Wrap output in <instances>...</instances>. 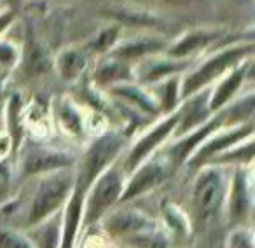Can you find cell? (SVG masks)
Segmentation results:
<instances>
[{
    "mask_svg": "<svg viewBox=\"0 0 255 248\" xmlns=\"http://www.w3.org/2000/svg\"><path fill=\"white\" fill-rule=\"evenodd\" d=\"M248 58H254V37L217 46V49L210 53L201 63L191 67L187 72L182 74V100L189 98L191 95L201 91V89L212 88L213 82H217L231 68L240 65L241 61L248 60Z\"/></svg>",
    "mask_w": 255,
    "mask_h": 248,
    "instance_id": "cell-1",
    "label": "cell"
},
{
    "mask_svg": "<svg viewBox=\"0 0 255 248\" xmlns=\"http://www.w3.org/2000/svg\"><path fill=\"white\" fill-rule=\"evenodd\" d=\"M128 142V135L117 131H105L88 145L79 161L74 175V187L88 192L91 184L121 156Z\"/></svg>",
    "mask_w": 255,
    "mask_h": 248,
    "instance_id": "cell-2",
    "label": "cell"
},
{
    "mask_svg": "<svg viewBox=\"0 0 255 248\" xmlns=\"http://www.w3.org/2000/svg\"><path fill=\"white\" fill-rule=\"evenodd\" d=\"M123 164H110L88 189V203L82 208V219L88 226L95 224L116 201H121L126 178Z\"/></svg>",
    "mask_w": 255,
    "mask_h": 248,
    "instance_id": "cell-3",
    "label": "cell"
},
{
    "mask_svg": "<svg viewBox=\"0 0 255 248\" xmlns=\"http://www.w3.org/2000/svg\"><path fill=\"white\" fill-rule=\"evenodd\" d=\"M74 189V175L68 170H60L54 173H47L44 180H40L35 196L32 199L28 212V222L32 226L40 224L49 219L58 206L72 194Z\"/></svg>",
    "mask_w": 255,
    "mask_h": 248,
    "instance_id": "cell-4",
    "label": "cell"
},
{
    "mask_svg": "<svg viewBox=\"0 0 255 248\" xmlns=\"http://www.w3.org/2000/svg\"><path fill=\"white\" fill-rule=\"evenodd\" d=\"M227 175L220 164H205L192 187V206L199 219L206 220L226 201Z\"/></svg>",
    "mask_w": 255,
    "mask_h": 248,
    "instance_id": "cell-5",
    "label": "cell"
},
{
    "mask_svg": "<svg viewBox=\"0 0 255 248\" xmlns=\"http://www.w3.org/2000/svg\"><path fill=\"white\" fill-rule=\"evenodd\" d=\"M178 123V109L171 114H166L157 124H154L152 128H149L129 149L126 154V159L123 163L124 171H133L136 166L147 161L150 156H154L157 149L166 142L170 136H173L175 128Z\"/></svg>",
    "mask_w": 255,
    "mask_h": 248,
    "instance_id": "cell-6",
    "label": "cell"
},
{
    "mask_svg": "<svg viewBox=\"0 0 255 248\" xmlns=\"http://www.w3.org/2000/svg\"><path fill=\"white\" fill-rule=\"evenodd\" d=\"M254 136V123H245L238 124V126H224V128L217 129L213 135H210L201 145L198 147L194 154L189 157V166L199 168L205 164L212 163L217 156L226 152L227 149L238 145V143L245 142V140Z\"/></svg>",
    "mask_w": 255,
    "mask_h": 248,
    "instance_id": "cell-7",
    "label": "cell"
},
{
    "mask_svg": "<svg viewBox=\"0 0 255 248\" xmlns=\"http://www.w3.org/2000/svg\"><path fill=\"white\" fill-rule=\"evenodd\" d=\"M226 28H219V26H196V28H189L184 33L177 37V39L170 40L164 54L177 60H191L196 54L203 53L208 49L210 46H219L227 35Z\"/></svg>",
    "mask_w": 255,
    "mask_h": 248,
    "instance_id": "cell-8",
    "label": "cell"
},
{
    "mask_svg": "<svg viewBox=\"0 0 255 248\" xmlns=\"http://www.w3.org/2000/svg\"><path fill=\"white\" fill-rule=\"evenodd\" d=\"M192 67L191 60H177L164 53L154 54V56L143 58L138 63L133 65V79L140 86H150L164 81L173 75H182Z\"/></svg>",
    "mask_w": 255,
    "mask_h": 248,
    "instance_id": "cell-9",
    "label": "cell"
},
{
    "mask_svg": "<svg viewBox=\"0 0 255 248\" xmlns=\"http://www.w3.org/2000/svg\"><path fill=\"white\" fill-rule=\"evenodd\" d=\"M170 168H171V164L166 157L150 156L149 159L143 161L140 166H136L135 170L131 171L133 177L124 185L121 201L135 199V198H138V196L145 194L150 189H154L156 185H159L161 182L166 178Z\"/></svg>",
    "mask_w": 255,
    "mask_h": 248,
    "instance_id": "cell-10",
    "label": "cell"
},
{
    "mask_svg": "<svg viewBox=\"0 0 255 248\" xmlns=\"http://www.w3.org/2000/svg\"><path fill=\"white\" fill-rule=\"evenodd\" d=\"M168 42L170 40L164 39L161 33H140V35L129 37V39H121L109 54L129 65H135L143 58L164 53Z\"/></svg>",
    "mask_w": 255,
    "mask_h": 248,
    "instance_id": "cell-11",
    "label": "cell"
},
{
    "mask_svg": "<svg viewBox=\"0 0 255 248\" xmlns=\"http://www.w3.org/2000/svg\"><path fill=\"white\" fill-rule=\"evenodd\" d=\"M252 67H254V58H248V60L241 61L240 65L231 68L226 75H222L215 82L213 88H210V98H208L210 112L212 114L219 112L227 103H231L236 98L240 89L243 88L245 81L250 77Z\"/></svg>",
    "mask_w": 255,
    "mask_h": 248,
    "instance_id": "cell-12",
    "label": "cell"
},
{
    "mask_svg": "<svg viewBox=\"0 0 255 248\" xmlns=\"http://www.w3.org/2000/svg\"><path fill=\"white\" fill-rule=\"evenodd\" d=\"M220 128H224V117L220 112H215L206 123H203L201 126H198V128L192 129V131L185 133L184 136H178L177 142L168 149L166 159L170 161V164H173V166H180V164L187 163L189 157L198 150V147L201 145L210 135H213V133Z\"/></svg>",
    "mask_w": 255,
    "mask_h": 248,
    "instance_id": "cell-13",
    "label": "cell"
},
{
    "mask_svg": "<svg viewBox=\"0 0 255 248\" xmlns=\"http://www.w3.org/2000/svg\"><path fill=\"white\" fill-rule=\"evenodd\" d=\"M74 163V156L67 150L53 149V147H33L23 156L21 170L25 177L47 175L60 170H68Z\"/></svg>",
    "mask_w": 255,
    "mask_h": 248,
    "instance_id": "cell-14",
    "label": "cell"
},
{
    "mask_svg": "<svg viewBox=\"0 0 255 248\" xmlns=\"http://www.w3.org/2000/svg\"><path fill=\"white\" fill-rule=\"evenodd\" d=\"M105 16L112 19V23H117L121 26H131V28L145 30V32L152 33H161L166 26V21L157 12H154L152 9L145 7V5H116V7L107 9Z\"/></svg>",
    "mask_w": 255,
    "mask_h": 248,
    "instance_id": "cell-15",
    "label": "cell"
},
{
    "mask_svg": "<svg viewBox=\"0 0 255 248\" xmlns=\"http://www.w3.org/2000/svg\"><path fill=\"white\" fill-rule=\"evenodd\" d=\"M208 98H210V88L201 89V91L194 93L189 98L182 100V103L178 105V123L175 128L173 136H184L185 133L192 131L198 126H201L203 123L210 119L213 116L210 112L208 107Z\"/></svg>",
    "mask_w": 255,
    "mask_h": 248,
    "instance_id": "cell-16",
    "label": "cell"
},
{
    "mask_svg": "<svg viewBox=\"0 0 255 248\" xmlns=\"http://www.w3.org/2000/svg\"><path fill=\"white\" fill-rule=\"evenodd\" d=\"M107 93H109L114 100H117L119 103L131 107L133 110H136V112H140L145 117L161 116L159 107H157L152 93H150L145 86H140L138 82H135V81L112 86V88L107 89Z\"/></svg>",
    "mask_w": 255,
    "mask_h": 248,
    "instance_id": "cell-17",
    "label": "cell"
},
{
    "mask_svg": "<svg viewBox=\"0 0 255 248\" xmlns=\"http://www.w3.org/2000/svg\"><path fill=\"white\" fill-rule=\"evenodd\" d=\"M91 53L86 46H67L53 58V67L65 82H75L86 72Z\"/></svg>",
    "mask_w": 255,
    "mask_h": 248,
    "instance_id": "cell-18",
    "label": "cell"
},
{
    "mask_svg": "<svg viewBox=\"0 0 255 248\" xmlns=\"http://www.w3.org/2000/svg\"><path fill=\"white\" fill-rule=\"evenodd\" d=\"M129 81H135L133 79V65L117 60L110 54H105L93 70V84L98 89H105V91L112 86Z\"/></svg>",
    "mask_w": 255,
    "mask_h": 248,
    "instance_id": "cell-19",
    "label": "cell"
},
{
    "mask_svg": "<svg viewBox=\"0 0 255 248\" xmlns=\"http://www.w3.org/2000/svg\"><path fill=\"white\" fill-rule=\"evenodd\" d=\"M250 173L245 166H236L229 191V215L234 222H243L250 212Z\"/></svg>",
    "mask_w": 255,
    "mask_h": 248,
    "instance_id": "cell-20",
    "label": "cell"
},
{
    "mask_svg": "<svg viewBox=\"0 0 255 248\" xmlns=\"http://www.w3.org/2000/svg\"><path fill=\"white\" fill-rule=\"evenodd\" d=\"M105 227L114 236H131L145 229H152V220L138 212H117L110 215Z\"/></svg>",
    "mask_w": 255,
    "mask_h": 248,
    "instance_id": "cell-21",
    "label": "cell"
},
{
    "mask_svg": "<svg viewBox=\"0 0 255 248\" xmlns=\"http://www.w3.org/2000/svg\"><path fill=\"white\" fill-rule=\"evenodd\" d=\"M84 196L86 192L81 189L74 187V192L70 194L67 206V213H65V224H63V234H61V241L58 248H74L75 234L81 226L82 220V208H84Z\"/></svg>",
    "mask_w": 255,
    "mask_h": 248,
    "instance_id": "cell-22",
    "label": "cell"
},
{
    "mask_svg": "<svg viewBox=\"0 0 255 248\" xmlns=\"http://www.w3.org/2000/svg\"><path fill=\"white\" fill-rule=\"evenodd\" d=\"M23 58H25V68L30 75L44 74L53 67V58H51L49 51L33 35L32 26L26 28V47Z\"/></svg>",
    "mask_w": 255,
    "mask_h": 248,
    "instance_id": "cell-23",
    "label": "cell"
},
{
    "mask_svg": "<svg viewBox=\"0 0 255 248\" xmlns=\"http://www.w3.org/2000/svg\"><path fill=\"white\" fill-rule=\"evenodd\" d=\"M180 81H182V75H173V77H168V79H164V81L147 88L152 93L161 114L175 112V110L178 109V105L182 103Z\"/></svg>",
    "mask_w": 255,
    "mask_h": 248,
    "instance_id": "cell-24",
    "label": "cell"
},
{
    "mask_svg": "<svg viewBox=\"0 0 255 248\" xmlns=\"http://www.w3.org/2000/svg\"><path fill=\"white\" fill-rule=\"evenodd\" d=\"M254 110H255V95L247 93L238 100L227 103L222 110H219L224 117V126H238V124L254 123Z\"/></svg>",
    "mask_w": 255,
    "mask_h": 248,
    "instance_id": "cell-25",
    "label": "cell"
},
{
    "mask_svg": "<svg viewBox=\"0 0 255 248\" xmlns=\"http://www.w3.org/2000/svg\"><path fill=\"white\" fill-rule=\"evenodd\" d=\"M56 119L61 129L72 136H81L86 129L84 117H82L81 110L77 109V105H74L72 100L61 98L56 103Z\"/></svg>",
    "mask_w": 255,
    "mask_h": 248,
    "instance_id": "cell-26",
    "label": "cell"
},
{
    "mask_svg": "<svg viewBox=\"0 0 255 248\" xmlns=\"http://www.w3.org/2000/svg\"><path fill=\"white\" fill-rule=\"evenodd\" d=\"M121 39H123V26L117 23H109L86 42V49L91 53V56H96V54L105 56L116 47Z\"/></svg>",
    "mask_w": 255,
    "mask_h": 248,
    "instance_id": "cell-27",
    "label": "cell"
},
{
    "mask_svg": "<svg viewBox=\"0 0 255 248\" xmlns=\"http://www.w3.org/2000/svg\"><path fill=\"white\" fill-rule=\"evenodd\" d=\"M5 123H7V135L12 142V149H16L21 140L23 126H21V96L12 95L7 102L5 110Z\"/></svg>",
    "mask_w": 255,
    "mask_h": 248,
    "instance_id": "cell-28",
    "label": "cell"
},
{
    "mask_svg": "<svg viewBox=\"0 0 255 248\" xmlns=\"http://www.w3.org/2000/svg\"><path fill=\"white\" fill-rule=\"evenodd\" d=\"M128 243L135 248H168L166 238L154 229H145L128 236Z\"/></svg>",
    "mask_w": 255,
    "mask_h": 248,
    "instance_id": "cell-29",
    "label": "cell"
},
{
    "mask_svg": "<svg viewBox=\"0 0 255 248\" xmlns=\"http://www.w3.org/2000/svg\"><path fill=\"white\" fill-rule=\"evenodd\" d=\"M37 248H58L60 247V227L56 222H46L37 233Z\"/></svg>",
    "mask_w": 255,
    "mask_h": 248,
    "instance_id": "cell-30",
    "label": "cell"
},
{
    "mask_svg": "<svg viewBox=\"0 0 255 248\" xmlns=\"http://www.w3.org/2000/svg\"><path fill=\"white\" fill-rule=\"evenodd\" d=\"M19 58H21V47L18 44L11 42L9 39H5V37H2L0 39V65L12 68L19 63Z\"/></svg>",
    "mask_w": 255,
    "mask_h": 248,
    "instance_id": "cell-31",
    "label": "cell"
},
{
    "mask_svg": "<svg viewBox=\"0 0 255 248\" xmlns=\"http://www.w3.org/2000/svg\"><path fill=\"white\" fill-rule=\"evenodd\" d=\"M0 248H35L25 236L11 229H0Z\"/></svg>",
    "mask_w": 255,
    "mask_h": 248,
    "instance_id": "cell-32",
    "label": "cell"
},
{
    "mask_svg": "<svg viewBox=\"0 0 255 248\" xmlns=\"http://www.w3.org/2000/svg\"><path fill=\"white\" fill-rule=\"evenodd\" d=\"M16 21H18V9L9 5L0 9V39L5 37V33L16 25Z\"/></svg>",
    "mask_w": 255,
    "mask_h": 248,
    "instance_id": "cell-33",
    "label": "cell"
},
{
    "mask_svg": "<svg viewBox=\"0 0 255 248\" xmlns=\"http://www.w3.org/2000/svg\"><path fill=\"white\" fill-rule=\"evenodd\" d=\"M149 2L163 5V7H171V9H189V7H196V5L205 4V0H149Z\"/></svg>",
    "mask_w": 255,
    "mask_h": 248,
    "instance_id": "cell-34",
    "label": "cell"
},
{
    "mask_svg": "<svg viewBox=\"0 0 255 248\" xmlns=\"http://www.w3.org/2000/svg\"><path fill=\"white\" fill-rule=\"evenodd\" d=\"M231 248H254L252 234L245 229H238L231 236Z\"/></svg>",
    "mask_w": 255,
    "mask_h": 248,
    "instance_id": "cell-35",
    "label": "cell"
},
{
    "mask_svg": "<svg viewBox=\"0 0 255 248\" xmlns=\"http://www.w3.org/2000/svg\"><path fill=\"white\" fill-rule=\"evenodd\" d=\"M9 184H11V168L4 159L0 161V201H2V196L7 194Z\"/></svg>",
    "mask_w": 255,
    "mask_h": 248,
    "instance_id": "cell-36",
    "label": "cell"
},
{
    "mask_svg": "<svg viewBox=\"0 0 255 248\" xmlns=\"http://www.w3.org/2000/svg\"><path fill=\"white\" fill-rule=\"evenodd\" d=\"M12 150V142L7 133H0V161H4Z\"/></svg>",
    "mask_w": 255,
    "mask_h": 248,
    "instance_id": "cell-37",
    "label": "cell"
},
{
    "mask_svg": "<svg viewBox=\"0 0 255 248\" xmlns=\"http://www.w3.org/2000/svg\"><path fill=\"white\" fill-rule=\"evenodd\" d=\"M236 4H240V5H243V7H247V9H252L254 7V0H234Z\"/></svg>",
    "mask_w": 255,
    "mask_h": 248,
    "instance_id": "cell-38",
    "label": "cell"
}]
</instances>
